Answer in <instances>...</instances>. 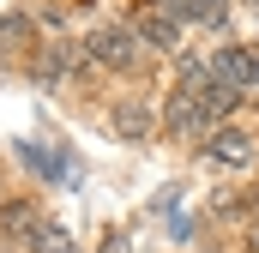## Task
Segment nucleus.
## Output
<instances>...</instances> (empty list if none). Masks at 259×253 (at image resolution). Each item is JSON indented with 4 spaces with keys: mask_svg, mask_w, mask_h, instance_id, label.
I'll use <instances>...</instances> for the list:
<instances>
[{
    "mask_svg": "<svg viewBox=\"0 0 259 253\" xmlns=\"http://www.w3.org/2000/svg\"><path fill=\"white\" fill-rule=\"evenodd\" d=\"M0 36H6V43H18V36H30V24H24L18 12H6V18H0Z\"/></svg>",
    "mask_w": 259,
    "mask_h": 253,
    "instance_id": "nucleus-8",
    "label": "nucleus"
},
{
    "mask_svg": "<svg viewBox=\"0 0 259 253\" xmlns=\"http://www.w3.org/2000/svg\"><path fill=\"white\" fill-rule=\"evenodd\" d=\"M157 6H163V12H169V18H175L181 30H187V24H199V18H205V0H157Z\"/></svg>",
    "mask_w": 259,
    "mask_h": 253,
    "instance_id": "nucleus-6",
    "label": "nucleus"
},
{
    "mask_svg": "<svg viewBox=\"0 0 259 253\" xmlns=\"http://www.w3.org/2000/svg\"><path fill=\"white\" fill-rule=\"evenodd\" d=\"M211 85H223V91L247 97V91L259 85V61L247 55V49H235V43H229V49H217V55H211Z\"/></svg>",
    "mask_w": 259,
    "mask_h": 253,
    "instance_id": "nucleus-2",
    "label": "nucleus"
},
{
    "mask_svg": "<svg viewBox=\"0 0 259 253\" xmlns=\"http://www.w3.org/2000/svg\"><path fill=\"white\" fill-rule=\"evenodd\" d=\"M205 157H211L217 169H247V163H259V139H253V126L223 121L211 139H205Z\"/></svg>",
    "mask_w": 259,
    "mask_h": 253,
    "instance_id": "nucleus-1",
    "label": "nucleus"
},
{
    "mask_svg": "<svg viewBox=\"0 0 259 253\" xmlns=\"http://www.w3.org/2000/svg\"><path fill=\"white\" fill-rule=\"evenodd\" d=\"M36 253H72V235L61 223H49V229H36Z\"/></svg>",
    "mask_w": 259,
    "mask_h": 253,
    "instance_id": "nucleus-7",
    "label": "nucleus"
},
{
    "mask_svg": "<svg viewBox=\"0 0 259 253\" xmlns=\"http://www.w3.org/2000/svg\"><path fill=\"white\" fill-rule=\"evenodd\" d=\"M247 247H253V253H259V229H253V241H247Z\"/></svg>",
    "mask_w": 259,
    "mask_h": 253,
    "instance_id": "nucleus-11",
    "label": "nucleus"
},
{
    "mask_svg": "<svg viewBox=\"0 0 259 253\" xmlns=\"http://www.w3.org/2000/svg\"><path fill=\"white\" fill-rule=\"evenodd\" d=\"M133 36H139V30H103V36L91 43V55H103L109 66H133V61H139V49H133Z\"/></svg>",
    "mask_w": 259,
    "mask_h": 253,
    "instance_id": "nucleus-5",
    "label": "nucleus"
},
{
    "mask_svg": "<svg viewBox=\"0 0 259 253\" xmlns=\"http://www.w3.org/2000/svg\"><path fill=\"white\" fill-rule=\"evenodd\" d=\"M103 253H133V241H127V235H109V241H103Z\"/></svg>",
    "mask_w": 259,
    "mask_h": 253,
    "instance_id": "nucleus-10",
    "label": "nucleus"
},
{
    "mask_svg": "<svg viewBox=\"0 0 259 253\" xmlns=\"http://www.w3.org/2000/svg\"><path fill=\"white\" fill-rule=\"evenodd\" d=\"M30 223H36L30 205H12V211H6V229H30ZM30 235H36V229H30Z\"/></svg>",
    "mask_w": 259,
    "mask_h": 253,
    "instance_id": "nucleus-9",
    "label": "nucleus"
},
{
    "mask_svg": "<svg viewBox=\"0 0 259 253\" xmlns=\"http://www.w3.org/2000/svg\"><path fill=\"white\" fill-rule=\"evenodd\" d=\"M109 126H115V139H121V145H145V139L157 133V115H151L145 103H115Z\"/></svg>",
    "mask_w": 259,
    "mask_h": 253,
    "instance_id": "nucleus-4",
    "label": "nucleus"
},
{
    "mask_svg": "<svg viewBox=\"0 0 259 253\" xmlns=\"http://www.w3.org/2000/svg\"><path fill=\"white\" fill-rule=\"evenodd\" d=\"M133 30L145 36V43H157V49H181V24L157 6V0H145V6H133Z\"/></svg>",
    "mask_w": 259,
    "mask_h": 253,
    "instance_id": "nucleus-3",
    "label": "nucleus"
}]
</instances>
